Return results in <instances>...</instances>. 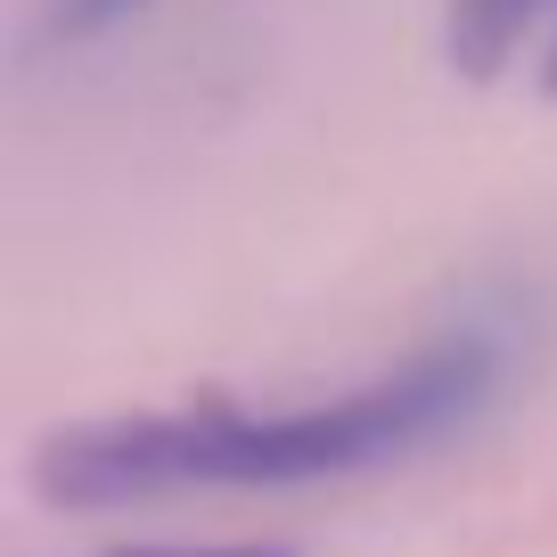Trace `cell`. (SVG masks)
Wrapping results in <instances>:
<instances>
[{"label": "cell", "instance_id": "6da1fadb", "mask_svg": "<svg viewBox=\"0 0 557 557\" xmlns=\"http://www.w3.org/2000/svg\"><path fill=\"white\" fill-rule=\"evenodd\" d=\"M492 361L484 345H435L394 377H369L336 401L304 410H238V401H197V410H148V418H99L66 426L34 451V492L66 508H132L173 500V492H287V484H336L369 475L385 459H410L418 443L451 435L484 401Z\"/></svg>", "mask_w": 557, "mask_h": 557}, {"label": "cell", "instance_id": "7a4b0ae2", "mask_svg": "<svg viewBox=\"0 0 557 557\" xmlns=\"http://www.w3.org/2000/svg\"><path fill=\"white\" fill-rule=\"evenodd\" d=\"M541 17V0H451V66L492 83V74L517 58L524 25Z\"/></svg>", "mask_w": 557, "mask_h": 557}, {"label": "cell", "instance_id": "3957f363", "mask_svg": "<svg viewBox=\"0 0 557 557\" xmlns=\"http://www.w3.org/2000/svg\"><path fill=\"white\" fill-rule=\"evenodd\" d=\"M132 9H139V0H66V9H58V34L90 41V34H107V25H123Z\"/></svg>", "mask_w": 557, "mask_h": 557}, {"label": "cell", "instance_id": "277c9868", "mask_svg": "<svg viewBox=\"0 0 557 557\" xmlns=\"http://www.w3.org/2000/svg\"><path fill=\"white\" fill-rule=\"evenodd\" d=\"M115 557H296L278 541H213V549H115Z\"/></svg>", "mask_w": 557, "mask_h": 557}, {"label": "cell", "instance_id": "5b68a950", "mask_svg": "<svg viewBox=\"0 0 557 557\" xmlns=\"http://www.w3.org/2000/svg\"><path fill=\"white\" fill-rule=\"evenodd\" d=\"M541 83H549V90H557V41H549V66H541Z\"/></svg>", "mask_w": 557, "mask_h": 557}]
</instances>
